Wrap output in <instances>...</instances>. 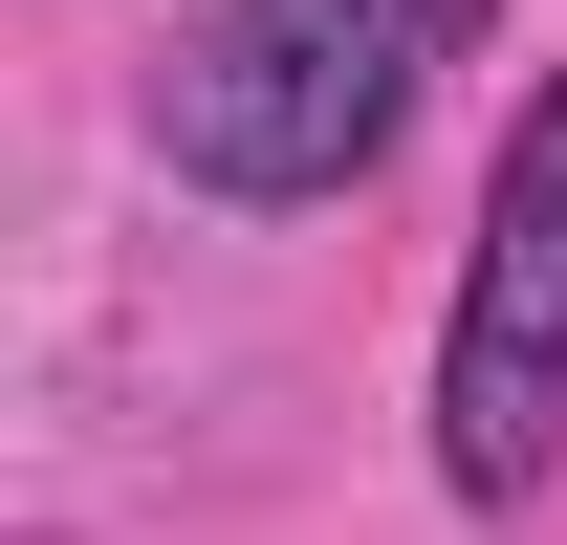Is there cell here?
<instances>
[{
	"mask_svg": "<svg viewBox=\"0 0 567 545\" xmlns=\"http://www.w3.org/2000/svg\"><path fill=\"white\" fill-rule=\"evenodd\" d=\"M436 480L458 502H546L567 480V66L481 175V263L436 306Z\"/></svg>",
	"mask_w": 567,
	"mask_h": 545,
	"instance_id": "cell-2",
	"label": "cell"
},
{
	"mask_svg": "<svg viewBox=\"0 0 567 545\" xmlns=\"http://www.w3.org/2000/svg\"><path fill=\"white\" fill-rule=\"evenodd\" d=\"M458 44H481V0H197L153 66V153L240 218H306L415 132V88Z\"/></svg>",
	"mask_w": 567,
	"mask_h": 545,
	"instance_id": "cell-1",
	"label": "cell"
}]
</instances>
